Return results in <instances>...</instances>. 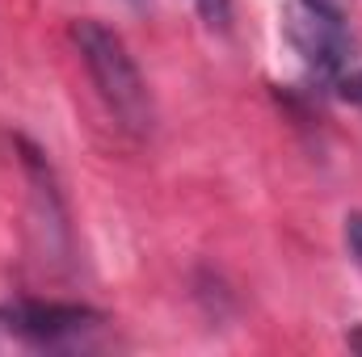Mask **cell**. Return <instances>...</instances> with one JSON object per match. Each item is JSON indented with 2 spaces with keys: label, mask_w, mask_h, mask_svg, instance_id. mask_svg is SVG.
<instances>
[{
  "label": "cell",
  "mask_w": 362,
  "mask_h": 357,
  "mask_svg": "<svg viewBox=\"0 0 362 357\" xmlns=\"http://www.w3.org/2000/svg\"><path fill=\"white\" fill-rule=\"evenodd\" d=\"M72 42L81 51V63L89 68V80L97 85L105 109L131 135H148L152 131V92L144 85V76H139L127 42L110 25H101L93 17L72 21Z\"/></svg>",
  "instance_id": "6da1fadb"
},
{
  "label": "cell",
  "mask_w": 362,
  "mask_h": 357,
  "mask_svg": "<svg viewBox=\"0 0 362 357\" xmlns=\"http://www.w3.org/2000/svg\"><path fill=\"white\" fill-rule=\"evenodd\" d=\"M282 34L312 80H325V85L341 80V72L354 55L346 0H286Z\"/></svg>",
  "instance_id": "7a4b0ae2"
},
{
  "label": "cell",
  "mask_w": 362,
  "mask_h": 357,
  "mask_svg": "<svg viewBox=\"0 0 362 357\" xmlns=\"http://www.w3.org/2000/svg\"><path fill=\"white\" fill-rule=\"evenodd\" d=\"M101 324V315L81 303H38V298H21L13 307H0V332L38 345V349H64L72 341H81Z\"/></svg>",
  "instance_id": "3957f363"
},
{
  "label": "cell",
  "mask_w": 362,
  "mask_h": 357,
  "mask_svg": "<svg viewBox=\"0 0 362 357\" xmlns=\"http://www.w3.org/2000/svg\"><path fill=\"white\" fill-rule=\"evenodd\" d=\"M198 4V17L211 34H228L232 30V0H194Z\"/></svg>",
  "instance_id": "277c9868"
},
{
  "label": "cell",
  "mask_w": 362,
  "mask_h": 357,
  "mask_svg": "<svg viewBox=\"0 0 362 357\" xmlns=\"http://www.w3.org/2000/svg\"><path fill=\"white\" fill-rule=\"evenodd\" d=\"M346 244H350V257L362 265V214L346 219Z\"/></svg>",
  "instance_id": "5b68a950"
},
{
  "label": "cell",
  "mask_w": 362,
  "mask_h": 357,
  "mask_svg": "<svg viewBox=\"0 0 362 357\" xmlns=\"http://www.w3.org/2000/svg\"><path fill=\"white\" fill-rule=\"evenodd\" d=\"M337 89H341L346 101L362 105V68H358V72H350V76H341V80H337Z\"/></svg>",
  "instance_id": "8992f818"
},
{
  "label": "cell",
  "mask_w": 362,
  "mask_h": 357,
  "mask_svg": "<svg viewBox=\"0 0 362 357\" xmlns=\"http://www.w3.org/2000/svg\"><path fill=\"white\" fill-rule=\"evenodd\" d=\"M131 4H135V8H144V4H148V0H131Z\"/></svg>",
  "instance_id": "52a82bcc"
}]
</instances>
